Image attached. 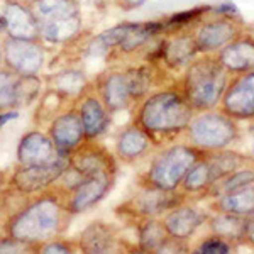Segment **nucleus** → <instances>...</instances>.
<instances>
[{
  "label": "nucleus",
  "instance_id": "30",
  "mask_svg": "<svg viewBox=\"0 0 254 254\" xmlns=\"http://www.w3.org/2000/svg\"><path fill=\"white\" fill-rule=\"evenodd\" d=\"M83 83L85 78L78 71H66L63 75H60L58 80H56L58 92H64V93H78L81 87H83Z\"/></svg>",
  "mask_w": 254,
  "mask_h": 254
},
{
  "label": "nucleus",
  "instance_id": "10",
  "mask_svg": "<svg viewBox=\"0 0 254 254\" xmlns=\"http://www.w3.org/2000/svg\"><path fill=\"white\" fill-rule=\"evenodd\" d=\"M66 168H68L66 158H58L51 163H44V165L24 166L22 170H19L14 175L12 183L20 191L32 193V191H38L41 188L51 185L53 182L61 178V175H63V171Z\"/></svg>",
  "mask_w": 254,
  "mask_h": 254
},
{
  "label": "nucleus",
  "instance_id": "1",
  "mask_svg": "<svg viewBox=\"0 0 254 254\" xmlns=\"http://www.w3.org/2000/svg\"><path fill=\"white\" fill-rule=\"evenodd\" d=\"M193 119V107L185 95L176 92H161L149 97L139 112V122L154 134H178L187 129Z\"/></svg>",
  "mask_w": 254,
  "mask_h": 254
},
{
  "label": "nucleus",
  "instance_id": "32",
  "mask_svg": "<svg viewBox=\"0 0 254 254\" xmlns=\"http://www.w3.org/2000/svg\"><path fill=\"white\" fill-rule=\"evenodd\" d=\"M207 7H198V9H191V10H188V12H182V14H178V15H173L170 20H168V26H171V27H175V26H182V24H188V22H191L193 19L198 17L202 12H205Z\"/></svg>",
  "mask_w": 254,
  "mask_h": 254
},
{
  "label": "nucleus",
  "instance_id": "22",
  "mask_svg": "<svg viewBox=\"0 0 254 254\" xmlns=\"http://www.w3.org/2000/svg\"><path fill=\"white\" fill-rule=\"evenodd\" d=\"M41 32L51 43H63L80 31V19L78 15H66V17L51 19L39 24Z\"/></svg>",
  "mask_w": 254,
  "mask_h": 254
},
{
  "label": "nucleus",
  "instance_id": "7",
  "mask_svg": "<svg viewBox=\"0 0 254 254\" xmlns=\"http://www.w3.org/2000/svg\"><path fill=\"white\" fill-rule=\"evenodd\" d=\"M161 29H165L163 24H156V22H147V24H122V26L112 27L110 31L104 32L95 39L93 43L92 53H104L107 51L109 48L119 46L124 51H132L139 46L149 41L156 32Z\"/></svg>",
  "mask_w": 254,
  "mask_h": 254
},
{
  "label": "nucleus",
  "instance_id": "17",
  "mask_svg": "<svg viewBox=\"0 0 254 254\" xmlns=\"http://www.w3.org/2000/svg\"><path fill=\"white\" fill-rule=\"evenodd\" d=\"M7 29L10 31L14 39H36L41 34L39 22L36 15L19 5V3H9L5 10Z\"/></svg>",
  "mask_w": 254,
  "mask_h": 254
},
{
  "label": "nucleus",
  "instance_id": "8",
  "mask_svg": "<svg viewBox=\"0 0 254 254\" xmlns=\"http://www.w3.org/2000/svg\"><path fill=\"white\" fill-rule=\"evenodd\" d=\"M222 110L232 119H254V69L227 85Z\"/></svg>",
  "mask_w": 254,
  "mask_h": 254
},
{
  "label": "nucleus",
  "instance_id": "18",
  "mask_svg": "<svg viewBox=\"0 0 254 254\" xmlns=\"http://www.w3.org/2000/svg\"><path fill=\"white\" fill-rule=\"evenodd\" d=\"M215 208L219 212H229L241 217L254 214V183L246 185L232 193L222 195L217 198Z\"/></svg>",
  "mask_w": 254,
  "mask_h": 254
},
{
  "label": "nucleus",
  "instance_id": "39",
  "mask_svg": "<svg viewBox=\"0 0 254 254\" xmlns=\"http://www.w3.org/2000/svg\"><path fill=\"white\" fill-rule=\"evenodd\" d=\"M0 58H2V51H0Z\"/></svg>",
  "mask_w": 254,
  "mask_h": 254
},
{
  "label": "nucleus",
  "instance_id": "6",
  "mask_svg": "<svg viewBox=\"0 0 254 254\" xmlns=\"http://www.w3.org/2000/svg\"><path fill=\"white\" fill-rule=\"evenodd\" d=\"M151 85V76L146 69L137 68L127 73L109 76L104 87L105 104L110 110H121L130 104V100L142 97Z\"/></svg>",
  "mask_w": 254,
  "mask_h": 254
},
{
  "label": "nucleus",
  "instance_id": "24",
  "mask_svg": "<svg viewBox=\"0 0 254 254\" xmlns=\"http://www.w3.org/2000/svg\"><path fill=\"white\" fill-rule=\"evenodd\" d=\"M80 119H81V124H83L85 134L90 137L102 134L109 126L107 114H105L104 107L98 104V100H95V98H88V100L81 105Z\"/></svg>",
  "mask_w": 254,
  "mask_h": 254
},
{
  "label": "nucleus",
  "instance_id": "2",
  "mask_svg": "<svg viewBox=\"0 0 254 254\" xmlns=\"http://www.w3.org/2000/svg\"><path fill=\"white\" fill-rule=\"evenodd\" d=\"M229 85V71L217 58H203L190 64L185 76V98L196 110H210L222 100Z\"/></svg>",
  "mask_w": 254,
  "mask_h": 254
},
{
  "label": "nucleus",
  "instance_id": "15",
  "mask_svg": "<svg viewBox=\"0 0 254 254\" xmlns=\"http://www.w3.org/2000/svg\"><path fill=\"white\" fill-rule=\"evenodd\" d=\"M205 220L198 210L191 207H175L165 219V229L171 239H188Z\"/></svg>",
  "mask_w": 254,
  "mask_h": 254
},
{
  "label": "nucleus",
  "instance_id": "37",
  "mask_svg": "<svg viewBox=\"0 0 254 254\" xmlns=\"http://www.w3.org/2000/svg\"><path fill=\"white\" fill-rule=\"evenodd\" d=\"M251 132H253V136H254V122H253V126H251Z\"/></svg>",
  "mask_w": 254,
  "mask_h": 254
},
{
  "label": "nucleus",
  "instance_id": "36",
  "mask_svg": "<svg viewBox=\"0 0 254 254\" xmlns=\"http://www.w3.org/2000/svg\"><path fill=\"white\" fill-rule=\"evenodd\" d=\"M7 29V20H5V15L0 14V31Z\"/></svg>",
  "mask_w": 254,
  "mask_h": 254
},
{
  "label": "nucleus",
  "instance_id": "27",
  "mask_svg": "<svg viewBox=\"0 0 254 254\" xmlns=\"http://www.w3.org/2000/svg\"><path fill=\"white\" fill-rule=\"evenodd\" d=\"M36 14L38 22H46L51 19L76 15V7L73 0H38L36 2Z\"/></svg>",
  "mask_w": 254,
  "mask_h": 254
},
{
  "label": "nucleus",
  "instance_id": "23",
  "mask_svg": "<svg viewBox=\"0 0 254 254\" xmlns=\"http://www.w3.org/2000/svg\"><path fill=\"white\" fill-rule=\"evenodd\" d=\"M244 222L246 217L229 214V212H219V215L210 220V229L214 236L222 237L227 243L244 241Z\"/></svg>",
  "mask_w": 254,
  "mask_h": 254
},
{
  "label": "nucleus",
  "instance_id": "25",
  "mask_svg": "<svg viewBox=\"0 0 254 254\" xmlns=\"http://www.w3.org/2000/svg\"><path fill=\"white\" fill-rule=\"evenodd\" d=\"M114 236L105 224H92L81 234V248L90 253H104L112 248Z\"/></svg>",
  "mask_w": 254,
  "mask_h": 254
},
{
  "label": "nucleus",
  "instance_id": "33",
  "mask_svg": "<svg viewBox=\"0 0 254 254\" xmlns=\"http://www.w3.org/2000/svg\"><path fill=\"white\" fill-rule=\"evenodd\" d=\"M244 241H248V243L254 248V214L246 217V222H244Z\"/></svg>",
  "mask_w": 254,
  "mask_h": 254
},
{
  "label": "nucleus",
  "instance_id": "11",
  "mask_svg": "<svg viewBox=\"0 0 254 254\" xmlns=\"http://www.w3.org/2000/svg\"><path fill=\"white\" fill-rule=\"evenodd\" d=\"M5 60L20 75H36L43 66L44 53L31 39H12L5 46Z\"/></svg>",
  "mask_w": 254,
  "mask_h": 254
},
{
  "label": "nucleus",
  "instance_id": "38",
  "mask_svg": "<svg viewBox=\"0 0 254 254\" xmlns=\"http://www.w3.org/2000/svg\"><path fill=\"white\" fill-rule=\"evenodd\" d=\"M251 149H253V154H254V141H253V146H251Z\"/></svg>",
  "mask_w": 254,
  "mask_h": 254
},
{
  "label": "nucleus",
  "instance_id": "29",
  "mask_svg": "<svg viewBox=\"0 0 254 254\" xmlns=\"http://www.w3.org/2000/svg\"><path fill=\"white\" fill-rule=\"evenodd\" d=\"M17 83L19 76L0 73V110L17 105Z\"/></svg>",
  "mask_w": 254,
  "mask_h": 254
},
{
  "label": "nucleus",
  "instance_id": "34",
  "mask_svg": "<svg viewBox=\"0 0 254 254\" xmlns=\"http://www.w3.org/2000/svg\"><path fill=\"white\" fill-rule=\"evenodd\" d=\"M44 253H69V249L61 244H49L44 248Z\"/></svg>",
  "mask_w": 254,
  "mask_h": 254
},
{
  "label": "nucleus",
  "instance_id": "3",
  "mask_svg": "<svg viewBox=\"0 0 254 254\" xmlns=\"http://www.w3.org/2000/svg\"><path fill=\"white\" fill-rule=\"evenodd\" d=\"M203 151L193 146H175L154 159L147 173L151 187L159 190H175L198 159Z\"/></svg>",
  "mask_w": 254,
  "mask_h": 254
},
{
  "label": "nucleus",
  "instance_id": "9",
  "mask_svg": "<svg viewBox=\"0 0 254 254\" xmlns=\"http://www.w3.org/2000/svg\"><path fill=\"white\" fill-rule=\"evenodd\" d=\"M241 36V26L234 17L220 15L219 19L208 20L198 29L195 36V44L200 53L220 51L231 41Z\"/></svg>",
  "mask_w": 254,
  "mask_h": 254
},
{
  "label": "nucleus",
  "instance_id": "12",
  "mask_svg": "<svg viewBox=\"0 0 254 254\" xmlns=\"http://www.w3.org/2000/svg\"><path fill=\"white\" fill-rule=\"evenodd\" d=\"M217 60L229 73H248L254 69V39L239 36L219 51Z\"/></svg>",
  "mask_w": 254,
  "mask_h": 254
},
{
  "label": "nucleus",
  "instance_id": "19",
  "mask_svg": "<svg viewBox=\"0 0 254 254\" xmlns=\"http://www.w3.org/2000/svg\"><path fill=\"white\" fill-rule=\"evenodd\" d=\"M251 183H254V168H249L244 165V166L237 168L236 171H232V173L215 180V182L205 190V195L219 198V196L232 193V191L239 190V188H243L246 185H251Z\"/></svg>",
  "mask_w": 254,
  "mask_h": 254
},
{
  "label": "nucleus",
  "instance_id": "16",
  "mask_svg": "<svg viewBox=\"0 0 254 254\" xmlns=\"http://www.w3.org/2000/svg\"><path fill=\"white\" fill-rule=\"evenodd\" d=\"M85 134L83 124H81V119L78 114H64L56 119L51 126V137L53 142L56 144L58 149L68 151L73 147L78 146Z\"/></svg>",
  "mask_w": 254,
  "mask_h": 254
},
{
  "label": "nucleus",
  "instance_id": "5",
  "mask_svg": "<svg viewBox=\"0 0 254 254\" xmlns=\"http://www.w3.org/2000/svg\"><path fill=\"white\" fill-rule=\"evenodd\" d=\"M60 224V208L55 200L44 198L26 208L19 214L10 225V234L14 239L29 243L43 241L56 232Z\"/></svg>",
  "mask_w": 254,
  "mask_h": 254
},
{
  "label": "nucleus",
  "instance_id": "26",
  "mask_svg": "<svg viewBox=\"0 0 254 254\" xmlns=\"http://www.w3.org/2000/svg\"><path fill=\"white\" fill-rule=\"evenodd\" d=\"M139 243L144 251H163L170 243V234L166 232L165 224L147 220L139 231Z\"/></svg>",
  "mask_w": 254,
  "mask_h": 254
},
{
  "label": "nucleus",
  "instance_id": "35",
  "mask_svg": "<svg viewBox=\"0 0 254 254\" xmlns=\"http://www.w3.org/2000/svg\"><path fill=\"white\" fill-rule=\"evenodd\" d=\"M119 3H121L122 7H126L127 10L129 9H134V7H137V5H141L144 0H117Z\"/></svg>",
  "mask_w": 254,
  "mask_h": 254
},
{
  "label": "nucleus",
  "instance_id": "4",
  "mask_svg": "<svg viewBox=\"0 0 254 254\" xmlns=\"http://www.w3.org/2000/svg\"><path fill=\"white\" fill-rule=\"evenodd\" d=\"M188 139L200 151H222L237 137L234 119L225 112H207L188 124Z\"/></svg>",
  "mask_w": 254,
  "mask_h": 254
},
{
  "label": "nucleus",
  "instance_id": "28",
  "mask_svg": "<svg viewBox=\"0 0 254 254\" xmlns=\"http://www.w3.org/2000/svg\"><path fill=\"white\" fill-rule=\"evenodd\" d=\"M198 51L193 38H176L166 44L165 48V58L173 66H182L188 63L193 55Z\"/></svg>",
  "mask_w": 254,
  "mask_h": 254
},
{
  "label": "nucleus",
  "instance_id": "21",
  "mask_svg": "<svg viewBox=\"0 0 254 254\" xmlns=\"http://www.w3.org/2000/svg\"><path fill=\"white\" fill-rule=\"evenodd\" d=\"M151 144V139L147 136L146 130L139 129V127H130L126 132L121 134L117 141V151L121 158L124 159H136L141 154H144L147 147Z\"/></svg>",
  "mask_w": 254,
  "mask_h": 254
},
{
  "label": "nucleus",
  "instance_id": "20",
  "mask_svg": "<svg viewBox=\"0 0 254 254\" xmlns=\"http://www.w3.org/2000/svg\"><path fill=\"white\" fill-rule=\"evenodd\" d=\"M219 178L215 170V165L212 158L208 159H198L190 171L183 178V188L190 193H198V191H205L215 180Z\"/></svg>",
  "mask_w": 254,
  "mask_h": 254
},
{
  "label": "nucleus",
  "instance_id": "31",
  "mask_svg": "<svg viewBox=\"0 0 254 254\" xmlns=\"http://www.w3.org/2000/svg\"><path fill=\"white\" fill-rule=\"evenodd\" d=\"M232 251V246L231 243H227L225 239L219 236H214V237H208L207 241H203L202 244L198 246L196 253H207V254H212V253H231Z\"/></svg>",
  "mask_w": 254,
  "mask_h": 254
},
{
  "label": "nucleus",
  "instance_id": "14",
  "mask_svg": "<svg viewBox=\"0 0 254 254\" xmlns=\"http://www.w3.org/2000/svg\"><path fill=\"white\" fill-rule=\"evenodd\" d=\"M110 173H98L87 176L83 182H80L75 187V193L71 198V210L73 212H83L95 205L98 200L104 198V195L110 188Z\"/></svg>",
  "mask_w": 254,
  "mask_h": 254
},
{
  "label": "nucleus",
  "instance_id": "13",
  "mask_svg": "<svg viewBox=\"0 0 254 254\" xmlns=\"http://www.w3.org/2000/svg\"><path fill=\"white\" fill-rule=\"evenodd\" d=\"M17 158L24 166L44 165L58 159V153H56V144L51 139L41 132H31L20 141Z\"/></svg>",
  "mask_w": 254,
  "mask_h": 254
}]
</instances>
